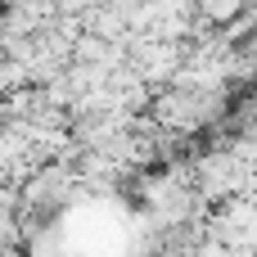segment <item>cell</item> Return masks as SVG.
<instances>
[]
</instances>
